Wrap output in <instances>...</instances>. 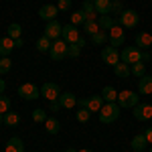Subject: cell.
<instances>
[{
  "label": "cell",
  "instance_id": "36",
  "mask_svg": "<svg viewBox=\"0 0 152 152\" xmlns=\"http://www.w3.org/2000/svg\"><path fill=\"white\" fill-rule=\"evenodd\" d=\"M10 112V97L8 95H0V114Z\"/></svg>",
  "mask_w": 152,
  "mask_h": 152
},
{
  "label": "cell",
  "instance_id": "54",
  "mask_svg": "<svg viewBox=\"0 0 152 152\" xmlns=\"http://www.w3.org/2000/svg\"><path fill=\"white\" fill-rule=\"evenodd\" d=\"M150 105H152V104H150Z\"/></svg>",
  "mask_w": 152,
  "mask_h": 152
},
{
  "label": "cell",
  "instance_id": "46",
  "mask_svg": "<svg viewBox=\"0 0 152 152\" xmlns=\"http://www.w3.org/2000/svg\"><path fill=\"white\" fill-rule=\"evenodd\" d=\"M77 105H79V107H87V99H85V97H83V99H77Z\"/></svg>",
  "mask_w": 152,
  "mask_h": 152
},
{
  "label": "cell",
  "instance_id": "5",
  "mask_svg": "<svg viewBox=\"0 0 152 152\" xmlns=\"http://www.w3.org/2000/svg\"><path fill=\"white\" fill-rule=\"evenodd\" d=\"M79 26H75V24H65L63 26V31H61V39L67 43V45H75L77 41H79Z\"/></svg>",
  "mask_w": 152,
  "mask_h": 152
},
{
  "label": "cell",
  "instance_id": "14",
  "mask_svg": "<svg viewBox=\"0 0 152 152\" xmlns=\"http://www.w3.org/2000/svg\"><path fill=\"white\" fill-rule=\"evenodd\" d=\"M136 47L140 51H148L152 49V33H146V31H140L136 35Z\"/></svg>",
  "mask_w": 152,
  "mask_h": 152
},
{
  "label": "cell",
  "instance_id": "28",
  "mask_svg": "<svg viewBox=\"0 0 152 152\" xmlns=\"http://www.w3.org/2000/svg\"><path fill=\"white\" fill-rule=\"evenodd\" d=\"M114 71H116L118 77H122V79H126L128 75H132V73H130V65H128V63H122V61L114 67Z\"/></svg>",
  "mask_w": 152,
  "mask_h": 152
},
{
  "label": "cell",
  "instance_id": "3",
  "mask_svg": "<svg viewBox=\"0 0 152 152\" xmlns=\"http://www.w3.org/2000/svg\"><path fill=\"white\" fill-rule=\"evenodd\" d=\"M118 104H120V107H124V110H134L138 105V94L136 91H130V89L120 91L118 94Z\"/></svg>",
  "mask_w": 152,
  "mask_h": 152
},
{
  "label": "cell",
  "instance_id": "35",
  "mask_svg": "<svg viewBox=\"0 0 152 152\" xmlns=\"http://www.w3.org/2000/svg\"><path fill=\"white\" fill-rule=\"evenodd\" d=\"M12 67V61L10 57H0V75H4V73H8Z\"/></svg>",
  "mask_w": 152,
  "mask_h": 152
},
{
  "label": "cell",
  "instance_id": "34",
  "mask_svg": "<svg viewBox=\"0 0 152 152\" xmlns=\"http://www.w3.org/2000/svg\"><path fill=\"white\" fill-rule=\"evenodd\" d=\"M33 120H35L37 124H39V122H43V124H45V122H47V112H45V110H41V107L33 110Z\"/></svg>",
  "mask_w": 152,
  "mask_h": 152
},
{
  "label": "cell",
  "instance_id": "25",
  "mask_svg": "<svg viewBox=\"0 0 152 152\" xmlns=\"http://www.w3.org/2000/svg\"><path fill=\"white\" fill-rule=\"evenodd\" d=\"M102 97H104V102H118V91L112 85H105L102 91Z\"/></svg>",
  "mask_w": 152,
  "mask_h": 152
},
{
  "label": "cell",
  "instance_id": "30",
  "mask_svg": "<svg viewBox=\"0 0 152 152\" xmlns=\"http://www.w3.org/2000/svg\"><path fill=\"white\" fill-rule=\"evenodd\" d=\"M51 45H53V41H51V39H47L45 35H43L41 39H39V41H37V49H39L41 53H49Z\"/></svg>",
  "mask_w": 152,
  "mask_h": 152
},
{
  "label": "cell",
  "instance_id": "15",
  "mask_svg": "<svg viewBox=\"0 0 152 152\" xmlns=\"http://www.w3.org/2000/svg\"><path fill=\"white\" fill-rule=\"evenodd\" d=\"M59 104H61V107L63 110H73L75 105H77V97H75V94H71V91H61V95H59Z\"/></svg>",
  "mask_w": 152,
  "mask_h": 152
},
{
  "label": "cell",
  "instance_id": "2",
  "mask_svg": "<svg viewBox=\"0 0 152 152\" xmlns=\"http://www.w3.org/2000/svg\"><path fill=\"white\" fill-rule=\"evenodd\" d=\"M49 55L53 61H63V59L69 57V45L63 39H57V41H53V45L49 49Z\"/></svg>",
  "mask_w": 152,
  "mask_h": 152
},
{
  "label": "cell",
  "instance_id": "8",
  "mask_svg": "<svg viewBox=\"0 0 152 152\" xmlns=\"http://www.w3.org/2000/svg\"><path fill=\"white\" fill-rule=\"evenodd\" d=\"M41 95L45 99H49V102H55V99H59V95H61V87L53 81H47V83H43V87H41Z\"/></svg>",
  "mask_w": 152,
  "mask_h": 152
},
{
  "label": "cell",
  "instance_id": "44",
  "mask_svg": "<svg viewBox=\"0 0 152 152\" xmlns=\"http://www.w3.org/2000/svg\"><path fill=\"white\" fill-rule=\"evenodd\" d=\"M4 91H6V81L0 77V95H4Z\"/></svg>",
  "mask_w": 152,
  "mask_h": 152
},
{
  "label": "cell",
  "instance_id": "47",
  "mask_svg": "<svg viewBox=\"0 0 152 152\" xmlns=\"http://www.w3.org/2000/svg\"><path fill=\"white\" fill-rule=\"evenodd\" d=\"M77 45H79V47H85V45H87V41H85V39H83V37H79V41H77Z\"/></svg>",
  "mask_w": 152,
  "mask_h": 152
},
{
  "label": "cell",
  "instance_id": "23",
  "mask_svg": "<svg viewBox=\"0 0 152 152\" xmlns=\"http://www.w3.org/2000/svg\"><path fill=\"white\" fill-rule=\"evenodd\" d=\"M97 24H99L102 31H110V28H112L114 24H118V23L110 16V14H105V16H99V18H97Z\"/></svg>",
  "mask_w": 152,
  "mask_h": 152
},
{
  "label": "cell",
  "instance_id": "52",
  "mask_svg": "<svg viewBox=\"0 0 152 152\" xmlns=\"http://www.w3.org/2000/svg\"><path fill=\"white\" fill-rule=\"evenodd\" d=\"M112 2H114V0H112Z\"/></svg>",
  "mask_w": 152,
  "mask_h": 152
},
{
  "label": "cell",
  "instance_id": "17",
  "mask_svg": "<svg viewBox=\"0 0 152 152\" xmlns=\"http://www.w3.org/2000/svg\"><path fill=\"white\" fill-rule=\"evenodd\" d=\"M14 39H10V37H2L0 39V57H8L12 51H14Z\"/></svg>",
  "mask_w": 152,
  "mask_h": 152
},
{
  "label": "cell",
  "instance_id": "1",
  "mask_svg": "<svg viewBox=\"0 0 152 152\" xmlns=\"http://www.w3.org/2000/svg\"><path fill=\"white\" fill-rule=\"evenodd\" d=\"M120 104L118 102H105L104 107L99 110V122L102 124H114L120 118Z\"/></svg>",
  "mask_w": 152,
  "mask_h": 152
},
{
  "label": "cell",
  "instance_id": "49",
  "mask_svg": "<svg viewBox=\"0 0 152 152\" xmlns=\"http://www.w3.org/2000/svg\"><path fill=\"white\" fill-rule=\"evenodd\" d=\"M4 124V114H0V126Z\"/></svg>",
  "mask_w": 152,
  "mask_h": 152
},
{
  "label": "cell",
  "instance_id": "29",
  "mask_svg": "<svg viewBox=\"0 0 152 152\" xmlns=\"http://www.w3.org/2000/svg\"><path fill=\"white\" fill-rule=\"evenodd\" d=\"M130 73H132L134 77H144V75H146V67H144V63L138 61V63L130 65Z\"/></svg>",
  "mask_w": 152,
  "mask_h": 152
},
{
  "label": "cell",
  "instance_id": "37",
  "mask_svg": "<svg viewBox=\"0 0 152 152\" xmlns=\"http://www.w3.org/2000/svg\"><path fill=\"white\" fill-rule=\"evenodd\" d=\"M124 10H126V8H124L122 0H114V2H112V14H118V16H120Z\"/></svg>",
  "mask_w": 152,
  "mask_h": 152
},
{
  "label": "cell",
  "instance_id": "6",
  "mask_svg": "<svg viewBox=\"0 0 152 152\" xmlns=\"http://www.w3.org/2000/svg\"><path fill=\"white\" fill-rule=\"evenodd\" d=\"M120 59H122V63L134 65V63L142 61V51H140L138 47H126V49H122V55H120Z\"/></svg>",
  "mask_w": 152,
  "mask_h": 152
},
{
  "label": "cell",
  "instance_id": "20",
  "mask_svg": "<svg viewBox=\"0 0 152 152\" xmlns=\"http://www.w3.org/2000/svg\"><path fill=\"white\" fill-rule=\"evenodd\" d=\"M138 94H142V95H150L152 94V77H150V75L140 77V83H138Z\"/></svg>",
  "mask_w": 152,
  "mask_h": 152
},
{
  "label": "cell",
  "instance_id": "45",
  "mask_svg": "<svg viewBox=\"0 0 152 152\" xmlns=\"http://www.w3.org/2000/svg\"><path fill=\"white\" fill-rule=\"evenodd\" d=\"M23 45H24V43H23V37L14 41V47H16V49H23Z\"/></svg>",
  "mask_w": 152,
  "mask_h": 152
},
{
  "label": "cell",
  "instance_id": "4",
  "mask_svg": "<svg viewBox=\"0 0 152 152\" xmlns=\"http://www.w3.org/2000/svg\"><path fill=\"white\" fill-rule=\"evenodd\" d=\"M140 23V16H138V12L136 10H126L120 14V18H118V24H122L124 28H134L136 24Z\"/></svg>",
  "mask_w": 152,
  "mask_h": 152
},
{
  "label": "cell",
  "instance_id": "43",
  "mask_svg": "<svg viewBox=\"0 0 152 152\" xmlns=\"http://www.w3.org/2000/svg\"><path fill=\"white\" fill-rule=\"evenodd\" d=\"M144 136H146V140H148V142L152 144V126H150V128H146V130H144Z\"/></svg>",
  "mask_w": 152,
  "mask_h": 152
},
{
  "label": "cell",
  "instance_id": "16",
  "mask_svg": "<svg viewBox=\"0 0 152 152\" xmlns=\"http://www.w3.org/2000/svg\"><path fill=\"white\" fill-rule=\"evenodd\" d=\"M85 99H87V110H89V112H91V114H99V110H102V107H104V97H102V95H89V97H85Z\"/></svg>",
  "mask_w": 152,
  "mask_h": 152
},
{
  "label": "cell",
  "instance_id": "19",
  "mask_svg": "<svg viewBox=\"0 0 152 152\" xmlns=\"http://www.w3.org/2000/svg\"><path fill=\"white\" fill-rule=\"evenodd\" d=\"M94 6L99 16H105L112 12V0H94Z\"/></svg>",
  "mask_w": 152,
  "mask_h": 152
},
{
  "label": "cell",
  "instance_id": "18",
  "mask_svg": "<svg viewBox=\"0 0 152 152\" xmlns=\"http://www.w3.org/2000/svg\"><path fill=\"white\" fill-rule=\"evenodd\" d=\"M130 146H132V150H134V152H142V150H146L148 140H146L144 134H136V136L132 138V142H130Z\"/></svg>",
  "mask_w": 152,
  "mask_h": 152
},
{
  "label": "cell",
  "instance_id": "51",
  "mask_svg": "<svg viewBox=\"0 0 152 152\" xmlns=\"http://www.w3.org/2000/svg\"><path fill=\"white\" fill-rule=\"evenodd\" d=\"M150 152H152V148H150Z\"/></svg>",
  "mask_w": 152,
  "mask_h": 152
},
{
  "label": "cell",
  "instance_id": "50",
  "mask_svg": "<svg viewBox=\"0 0 152 152\" xmlns=\"http://www.w3.org/2000/svg\"><path fill=\"white\" fill-rule=\"evenodd\" d=\"M79 152H94V150H89V148H83V150H79Z\"/></svg>",
  "mask_w": 152,
  "mask_h": 152
},
{
  "label": "cell",
  "instance_id": "9",
  "mask_svg": "<svg viewBox=\"0 0 152 152\" xmlns=\"http://www.w3.org/2000/svg\"><path fill=\"white\" fill-rule=\"evenodd\" d=\"M102 59H104L105 65H110V67H116L118 63H120V53H118V49H116V47L107 45V47H104V51H102Z\"/></svg>",
  "mask_w": 152,
  "mask_h": 152
},
{
  "label": "cell",
  "instance_id": "12",
  "mask_svg": "<svg viewBox=\"0 0 152 152\" xmlns=\"http://www.w3.org/2000/svg\"><path fill=\"white\" fill-rule=\"evenodd\" d=\"M57 12H59V8L55 4H45V6L39 8V18H43V20H47V23L57 20Z\"/></svg>",
  "mask_w": 152,
  "mask_h": 152
},
{
  "label": "cell",
  "instance_id": "33",
  "mask_svg": "<svg viewBox=\"0 0 152 152\" xmlns=\"http://www.w3.org/2000/svg\"><path fill=\"white\" fill-rule=\"evenodd\" d=\"M89 118H91V112H89L87 107H79V110H77V122L85 124V122H89Z\"/></svg>",
  "mask_w": 152,
  "mask_h": 152
},
{
  "label": "cell",
  "instance_id": "38",
  "mask_svg": "<svg viewBox=\"0 0 152 152\" xmlns=\"http://www.w3.org/2000/svg\"><path fill=\"white\" fill-rule=\"evenodd\" d=\"M81 10L85 12V14H89V12H95L94 0H83V6H81Z\"/></svg>",
  "mask_w": 152,
  "mask_h": 152
},
{
  "label": "cell",
  "instance_id": "40",
  "mask_svg": "<svg viewBox=\"0 0 152 152\" xmlns=\"http://www.w3.org/2000/svg\"><path fill=\"white\" fill-rule=\"evenodd\" d=\"M57 8H59V10H63V12L71 10V0H59V2H57Z\"/></svg>",
  "mask_w": 152,
  "mask_h": 152
},
{
  "label": "cell",
  "instance_id": "27",
  "mask_svg": "<svg viewBox=\"0 0 152 152\" xmlns=\"http://www.w3.org/2000/svg\"><path fill=\"white\" fill-rule=\"evenodd\" d=\"M83 31H85V33H87L89 37H94L95 33H99L102 28H99L97 20H85V23H83Z\"/></svg>",
  "mask_w": 152,
  "mask_h": 152
},
{
  "label": "cell",
  "instance_id": "11",
  "mask_svg": "<svg viewBox=\"0 0 152 152\" xmlns=\"http://www.w3.org/2000/svg\"><path fill=\"white\" fill-rule=\"evenodd\" d=\"M134 118L138 122H148V120H152V105L150 104H138L134 107Z\"/></svg>",
  "mask_w": 152,
  "mask_h": 152
},
{
  "label": "cell",
  "instance_id": "13",
  "mask_svg": "<svg viewBox=\"0 0 152 152\" xmlns=\"http://www.w3.org/2000/svg\"><path fill=\"white\" fill-rule=\"evenodd\" d=\"M61 31H63V26L57 20H51V23H47L43 35L47 37V39H51V41H57V39H61Z\"/></svg>",
  "mask_w": 152,
  "mask_h": 152
},
{
  "label": "cell",
  "instance_id": "21",
  "mask_svg": "<svg viewBox=\"0 0 152 152\" xmlns=\"http://www.w3.org/2000/svg\"><path fill=\"white\" fill-rule=\"evenodd\" d=\"M6 152H24V144L18 136H12L10 140L6 142Z\"/></svg>",
  "mask_w": 152,
  "mask_h": 152
},
{
  "label": "cell",
  "instance_id": "42",
  "mask_svg": "<svg viewBox=\"0 0 152 152\" xmlns=\"http://www.w3.org/2000/svg\"><path fill=\"white\" fill-rule=\"evenodd\" d=\"M150 59H152L150 51H142V63H146V61H150Z\"/></svg>",
  "mask_w": 152,
  "mask_h": 152
},
{
  "label": "cell",
  "instance_id": "22",
  "mask_svg": "<svg viewBox=\"0 0 152 152\" xmlns=\"http://www.w3.org/2000/svg\"><path fill=\"white\" fill-rule=\"evenodd\" d=\"M4 124H6L8 128H16V126L20 124V116H18L16 112H6V114H4Z\"/></svg>",
  "mask_w": 152,
  "mask_h": 152
},
{
  "label": "cell",
  "instance_id": "24",
  "mask_svg": "<svg viewBox=\"0 0 152 152\" xmlns=\"http://www.w3.org/2000/svg\"><path fill=\"white\" fill-rule=\"evenodd\" d=\"M6 37H10V39H14V41L20 39V37H23V26H20L18 23H12L10 26H8V31H6Z\"/></svg>",
  "mask_w": 152,
  "mask_h": 152
},
{
  "label": "cell",
  "instance_id": "48",
  "mask_svg": "<svg viewBox=\"0 0 152 152\" xmlns=\"http://www.w3.org/2000/svg\"><path fill=\"white\" fill-rule=\"evenodd\" d=\"M65 152H79V150H75L73 146H69V148H67V150H65Z\"/></svg>",
  "mask_w": 152,
  "mask_h": 152
},
{
  "label": "cell",
  "instance_id": "31",
  "mask_svg": "<svg viewBox=\"0 0 152 152\" xmlns=\"http://www.w3.org/2000/svg\"><path fill=\"white\" fill-rule=\"evenodd\" d=\"M83 23H85V12H83V10L71 12V24H75V26H83Z\"/></svg>",
  "mask_w": 152,
  "mask_h": 152
},
{
  "label": "cell",
  "instance_id": "32",
  "mask_svg": "<svg viewBox=\"0 0 152 152\" xmlns=\"http://www.w3.org/2000/svg\"><path fill=\"white\" fill-rule=\"evenodd\" d=\"M107 41H110V35H107L105 31H99V33H95V35L91 37V43H94V45H104Z\"/></svg>",
  "mask_w": 152,
  "mask_h": 152
},
{
  "label": "cell",
  "instance_id": "26",
  "mask_svg": "<svg viewBox=\"0 0 152 152\" xmlns=\"http://www.w3.org/2000/svg\"><path fill=\"white\" fill-rule=\"evenodd\" d=\"M45 130H47V134H59L61 124H59L55 118H47V122H45Z\"/></svg>",
  "mask_w": 152,
  "mask_h": 152
},
{
  "label": "cell",
  "instance_id": "39",
  "mask_svg": "<svg viewBox=\"0 0 152 152\" xmlns=\"http://www.w3.org/2000/svg\"><path fill=\"white\" fill-rule=\"evenodd\" d=\"M79 53H81V47H79L77 43H75V45H69V57L71 59H77Z\"/></svg>",
  "mask_w": 152,
  "mask_h": 152
},
{
  "label": "cell",
  "instance_id": "10",
  "mask_svg": "<svg viewBox=\"0 0 152 152\" xmlns=\"http://www.w3.org/2000/svg\"><path fill=\"white\" fill-rule=\"evenodd\" d=\"M124 41H126V35H124L122 24H114V26L110 28V45L118 49L120 45H124Z\"/></svg>",
  "mask_w": 152,
  "mask_h": 152
},
{
  "label": "cell",
  "instance_id": "41",
  "mask_svg": "<svg viewBox=\"0 0 152 152\" xmlns=\"http://www.w3.org/2000/svg\"><path fill=\"white\" fill-rule=\"evenodd\" d=\"M49 110H51V112H61V104H59V99L49 102Z\"/></svg>",
  "mask_w": 152,
  "mask_h": 152
},
{
  "label": "cell",
  "instance_id": "7",
  "mask_svg": "<svg viewBox=\"0 0 152 152\" xmlns=\"http://www.w3.org/2000/svg\"><path fill=\"white\" fill-rule=\"evenodd\" d=\"M18 95H20L23 99H28V102H33V99H39V95H41V89L37 87L35 83H23V85L18 87Z\"/></svg>",
  "mask_w": 152,
  "mask_h": 152
},
{
  "label": "cell",
  "instance_id": "53",
  "mask_svg": "<svg viewBox=\"0 0 152 152\" xmlns=\"http://www.w3.org/2000/svg\"><path fill=\"white\" fill-rule=\"evenodd\" d=\"M150 53H152V51H150Z\"/></svg>",
  "mask_w": 152,
  "mask_h": 152
}]
</instances>
